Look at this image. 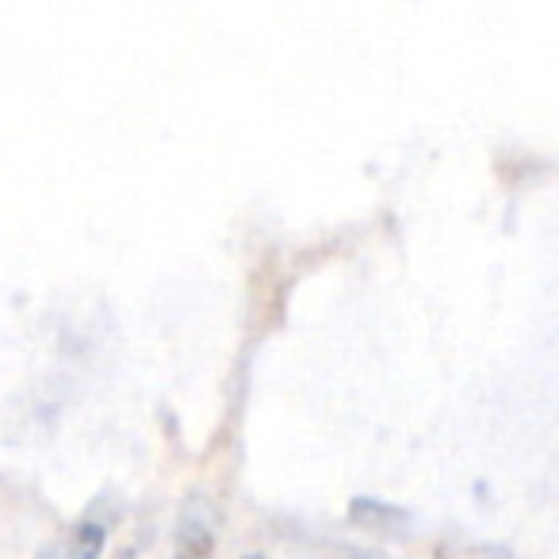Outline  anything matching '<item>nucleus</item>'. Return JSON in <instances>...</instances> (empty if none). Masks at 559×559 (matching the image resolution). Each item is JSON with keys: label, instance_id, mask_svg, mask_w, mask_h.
I'll use <instances>...</instances> for the list:
<instances>
[{"label": "nucleus", "instance_id": "nucleus-1", "mask_svg": "<svg viewBox=\"0 0 559 559\" xmlns=\"http://www.w3.org/2000/svg\"><path fill=\"white\" fill-rule=\"evenodd\" d=\"M104 548V533L96 525H81L73 533V544H70V559H96Z\"/></svg>", "mask_w": 559, "mask_h": 559}]
</instances>
